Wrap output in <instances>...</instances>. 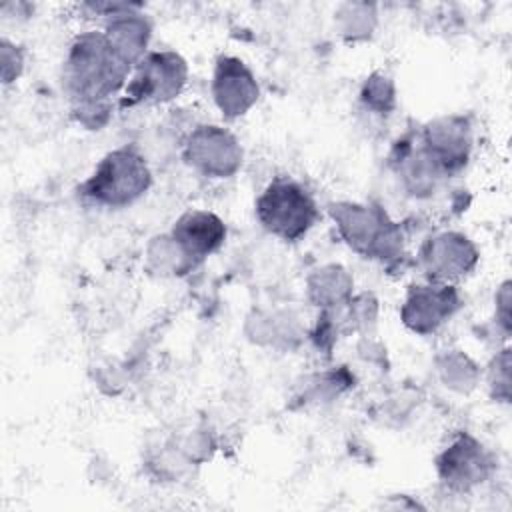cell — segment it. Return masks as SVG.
<instances>
[{
	"mask_svg": "<svg viewBox=\"0 0 512 512\" xmlns=\"http://www.w3.org/2000/svg\"><path fill=\"white\" fill-rule=\"evenodd\" d=\"M150 186V170L132 148H118L102 158L82 184V194L96 204L120 208L138 200Z\"/></svg>",
	"mask_w": 512,
	"mask_h": 512,
	"instance_id": "cell-2",
	"label": "cell"
},
{
	"mask_svg": "<svg viewBox=\"0 0 512 512\" xmlns=\"http://www.w3.org/2000/svg\"><path fill=\"white\" fill-rule=\"evenodd\" d=\"M128 66L106 36L96 32L84 34L76 38L68 56V90L80 104L94 106L124 84Z\"/></svg>",
	"mask_w": 512,
	"mask_h": 512,
	"instance_id": "cell-1",
	"label": "cell"
},
{
	"mask_svg": "<svg viewBox=\"0 0 512 512\" xmlns=\"http://www.w3.org/2000/svg\"><path fill=\"white\" fill-rule=\"evenodd\" d=\"M186 80V66L180 56L172 52H156L136 68L132 82L126 86L124 106L142 102H166L174 98Z\"/></svg>",
	"mask_w": 512,
	"mask_h": 512,
	"instance_id": "cell-4",
	"label": "cell"
},
{
	"mask_svg": "<svg viewBox=\"0 0 512 512\" xmlns=\"http://www.w3.org/2000/svg\"><path fill=\"white\" fill-rule=\"evenodd\" d=\"M334 218H338L342 234L346 236L348 244L354 246L356 250L364 252V254H374L376 250H380V254L384 252V244H382V234L388 236V226L380 222V218H376L374 214L368 212V208L362 206H338V210H332Z\"/></svg>",
	"mask_w": 512,
	"mask_h": 512,
	"instance_id": "cell-8",
	"label": "cell"
},
{
	"mask_svg": "<svg viewBox=\"0 0 512 512\" xmlns=\"http://www.w3.org/2000/svg\"><path fill=\"white\" fill-rule=\"evenodd\" d=\"M256 212L268 232L290 242L304 236L318 216L310 194L300 184L286 178L274 180L262 192L256 202Z\"/></svg>",
	"mask_w": 512,
	"mask_h": 512,
	"instance_id": "cell-3",
	"label": "cell"
},
{
	"mask_svg": "<svg viewBox=\"0 0 512 512\" xmlns=\"http://www.w3.org/2000/svg\"><path fill=\"white\" fill-rule=\"evenodd\" d=\"M438 468L450 486L468 488L476 482H482L486 476L488 460L478 442L472 438H460L438 458Z\"/></svg>",
	"mask_w": 512,
	"mask_h": 512,
	"instance_id": "cell-6",
	"label": "cell"
},
{
	"mask_svg": "<svg viewBox=\"0 0 512 512\" xmlns=\"http://www.w3.org/2000/svg\"><path fill=\"white\" fill-rule=\"evenodd\" d=\"M456 304L450 286H418L404 306V322L416 332H430L452 314Z\"/></svg>",
	"mask_w": 512,
	"mask_h": 512,
	"instance_id": "cell-5",
	"label": "cell"
},
{
	"mask_svg": "<svg viewBox=\"0 0 512 512\" xmlns=\"http://www.w3.org/2000/svg\"><path fill=\"white\" fill-rule=\"evenodd\" d=\"M226 236L224 224L208 212H188L174 226V240L192 258H204L214 252Z\"/></svg>",
	"mask_w": 512,
	"mask_h": 512,
	"instance_id": "cell-7",
	"label": "cell"
}]
</instances>
